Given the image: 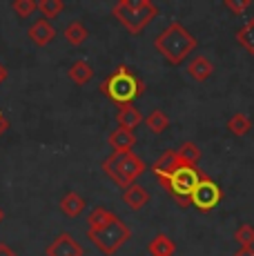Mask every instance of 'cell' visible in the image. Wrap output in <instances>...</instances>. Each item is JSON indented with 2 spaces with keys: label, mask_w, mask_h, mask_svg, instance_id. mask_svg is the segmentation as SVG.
Instances as JSON below:
<instances>
[{
  "label": "cell",
  "mask_w": 254,
  "mask_h": 256,
  "mask_svg": "<svg viewBox=\"0 0 254 256\" xmlns=\"http://www.w3.org/2000/svg\"><path fill=\"white\" fill-rule=\"evenodd\" d=\"M145 85L134 72L127 65L116 67V72H112L105 80L100 82V92L110 98L112 102H116L118 107L132 105L134 98H138L143 94Z\"/></svg>",
  "instance_id": "2"
},
{
  "label": "cell",
  "mask_w": 254,
  "mask_h": 256,
  "mask_svg": "<svg viewBox=\"0 0 254 256\" xmlns=\"http://www.w3.org/2000/svg\"><path fill=\"white\" fill-rule=\"evenodd\" d=\"M112 14L132 36H138L158 16V7L152 0H118L112 7Z\"/></svg>",
  "instance_id": "3"
},
{
  "label": "cell",
  "mask_w": 254,
  "mask_h": 256,
  "mask_svg": "<svg viewBox=\"0 0 254 256\" xmlns=\"http://www.w3.org/2000/svg\"><path fill=\"white\" fill-rule=\"evenodd\" d=\"M148 252L152 256H174L176 252V243L170 238L168 234H156L148 245Z\"/></svg>",
  "instance_id": "19"
},
{
  "label": "cell",
  "mask_w": 254,
  "mask_h": 256,
  "mask_svg": "<svg viewBox=\"0 0 254 256\" xmlns=\"http://www.w3.org/2000/svg\"><path fill=\"white\" fill-rule=\"evenodd\" d=\"M232 256H254V250L252 248H241V250H236Z\"/></svg>",
  "instance_id": "30"
},
{
  "label": "cell",
  "mask_w": 254,
  "mask_h": 256,
  "mask_svg": "<svg viewBox=\"0 0 254 256\" xmlns=\"http://www.w3.org/2000/svg\"><path fill=\"white\" fill-rule=\"evenodd\" d=\"M4 78H7V70H4V67H2V65H0V82H2V80H4Z\"/></svg>",
  "instance_id": "31"
},
{
  "label": "cell",
  "mask_w": 254,
  "mask_h": 256,
  "mask_svg": "<svg viewBox=\"0 0 254 256\" xmlns=\"http://www.w3.org/2000/svg\"><path fill=\"white\" fill-rule=\"evenodd\" d=\"M145 125H148V130L152 132V134H163V132L170 127V118L163 110H154L148 114V118H145Z\"/></svg>",
  "instance_id": "22"
},
{
  "label": "cell",
  "mask_w": 254,
  "mask_h": 256,
  "mask_svg": "<svg viewBox=\"0 0 254 256\" xmlns=\"http://www.w3.org/2000/svg\"><path fill=\"white\" fill-rule=\"evenodd\" d=\"M154 47L170 65H180L196 49V38L178 20H174L154 38Z\"/></svg>",
  "instance_id": "1"
},
{
  "label": "cell",
  "mask_w": 254,
  "mask_h": 256,
  "mask_svg": "<svg viewBox=\"0 0 254 256\" xmlns=\"http://www.w3.org/2000/svg\"><path fill=\"white\" fill-rule=\"evenodd\" d=\"M0 256H18L16 250H12L7 243H0Z\"/></svg>",
  "instance_id": "28"
},
{
  "label": "cell",
  "mask_w": 254,
  "mask_h": 256,
  "mask_svg": "<svg viewBox=\"0 0 254 256\" xmlns=\"http://www.w3.org/2000/svg\"><path fill=\"white\" fill-rule=\"evenodd\" d=\"M2 218H4V212H2V208H0V223H2Z\"/></svg>",
  "instance_id": "32"
},
{
  "label": "cell",
  "mask_w": 254,
  "mask_h": 256,
  "mask_svg": "<svg viewBox=\"0 0 254 256\" xmlns=\"http://www.w3.org/2000/svg\"><path fill=\"white\" fill-rule=\"evenodd\" d=\"M188 74L190 78H194L196 82H205L208 78H212L214 74V62L208 56H194L188 62Z\"/></svg>",
  "instance_id": "11"
},
{
  "label": "cell",
  "mask_w": 254,
  "mask_h": 256,
  "mask_svg": "<svg viewBox=\"0 0 254 256\" xmlns=\"http://www.w3.org/2000/svg\"><path fill=\"white\" fill-rule=\"evenodd\" d=\"M7 130H9V120H7V116L0 112V136H2Z\"/></svg>",
  "instance_id": "29"
},
{
  "label": "cell",
  "mask_w": 254,
  "mask_h": 256,
  "mask_svg": "<svg viewBox=\"0 0 254 256\" xmlns=\"http://www.w3.org/2000/svg\"><path fill=\"white\" fill-rule=\"evenodd\" d=\"M236 42L241 47H246L248 52L254 56V18H250L241 29L236 32Z\"/></svg>",
  "instance_id": "23"
},
{
  "label": "cell",
  "mask_w": 254,
  "mask_h": 256,
  "mask_svg": "<svg viewBox=\"0 0 254 256\" xmlns=\"http://www.w3.org/2000/svg\"><path fill=\"white\" fill-rule=\"evenodd\" d=\"M27 36L36 47H45V45H50L54 38H56V29L52 27L50 20L40 18V20H36L32 27L27 29Z\"/></svg>",
  "instance_id": "10"
},
{
  "label": "cell",
  "mask_w": 254,
  "mask_h": 256,
  "mask_svg": "<svg viewBox=\"0 0 254 256\" xmlns=\"http://www.w3.org/2000/svg\"><path fill=\"white\" fill-rule=\"evenodd\" d=\"M234 240H236L241 248H252L254 245V225H250V223L238 225L236 232H234Z\"/></svg>",
  "instance_id": "25"
},
{
  "label": "cell",
  "mask_w": 254,
  "mask_h": 256,
  "mask_svg": "<svg viewBox=\"0 0 254 256\" xmlns=\"http://www.w3.org/2000/svg\"><path fill=\"white\" fill-rule=\"evenodd\" d=\"M90 234V240L96 245L100 254L105 256H114L120 248L132 238V230L130 225L123 223L120 218H116L114 223H110L107 228L102 230H94V232H87Z\"/></svg>",
  "instance_id": "5"
},
{
  "label": "cell",
  "mask_w": 254,
  "mask_h": 256,
  "mask_svg": "<svg viewBox=\"0 0 254 256\" xmlns=\"http://www.w3.org/2000/svg\"><path fill=\"white\" fill-rule=\"evenodd\" d=\"M62 36H65L67 45H72V47H80L82 42H85L87 38H90V29H87L80 20H74V22H70L65 29H62Z\"/></svg>",
  "instance_id": "18"
},
{
  "label": "cell",
  "mask_w": 254,
  "mask_h": 256,
  "mask_svg": "<svg viewBox=\"0 0 254 256\" xmlns=\"http://www.w3.org/2000/svg\"><path fill=\"white\" fill-rule=\"evenodd\" d=\"M62 9H65V2H62V0H40V2H38V12L42 14L45 20L58 18Z\"/></svg>",
  "instance_id": "24"
},
{
  "label": "cell",
  "mask_w": 254,
  "mask_h": 256,
  "mask_svg": "<svg viewBox=\"0 0 254 256\" xmlns=\"http://www.w3.org/2000/svg\"><path fill=\"white\" fill-rule=\"evenodd\" d=\"M12 9L16 12L18 18H29L38 12V2L36 0H14L12 2Z\"/></svg>",
  "instance_id": "26"
},
{
  "label": "cell",
  "mask_w": 254,
  "mask_h": 256,
  "mask_svg": "<svg viewBox=\"0 0 254 256\" xmlns=\"http://www.w3.org/2000/svg\"><path fill=\"white\" fill-rule=\"evenodd\" d=\"M116 122H118V127H125V130L134 132L136 127L143 122V116H140V112L136 110L134 105H123L116 112Z\"/></svg>",
  "instance_id": "17"
},
{
  "label": "cell",
  "mask_w": 254,
  "mask_h": 256,
  "mask_svg": "<svg viewBox=\"0 0 254 256\" xmlns=\"http://www.w3.org/2000/svg\"><path fill=\"white\" fill-rule=\"evenodd\" d=\"M107 142L112 145L114 152H132L136 145V134L132 130H125V127H116L110 134Z\"/></svg>",
  "instance_id": "12"
},
{
  "label": "cell",
  "mask_w": 254,
  "mask_h": 256,
  "mask_svg": "<svg viewBox=\"0 0 254 256\" xmlns=\"http://www.w3.org/2000/svg\"><path fill=\"white\" fill-rule=\"evenodd\" d=\"M201 176L203 174H198L194 167H180V170L174 172L170 178L160 180V185L174 196V200H178V205L188 208V205L192 203L190 196H192V192L196 190V185L201 183Z\"/></svg>",
  "instance_id": "6"
},
{
  "label": "cell",
  "mask_w": 254,
  "mask_h": 256,
  "mask_svg": "<svg viewBox=\"0 0 254 256\" xmlns=\"http://www.w3.org/2000/svg\"><path fill=\"white\" fill-rule=\"evenodd\" d=\"M58 208H60V212L67 218H76V216H80L82 212H85V200H82V196L76 194V192H67V194L60 196Z\"/></svg>",
  "instance_id": "13"
},
{
  "label": "cell",
  "mask_w": 254,
  "mask_h": 256,
  "mask_svg": "<svg viewBox=\"0 0 254 256\" xmlns=\"http://www.w3.org/2000/svg\"><path fill=\"white\" fill-rule=\"evenodd\" d=\"M67 76H70V80H74L78 87H82L94 78V67L87 60H74L70 65V70H67Z\"/></svg>",
  "instance_id": "16"
},
{
  "label": "cell",
  "mask_w": 254,
  "mask_h": 256,
  "mask_svg": "<svg viewBox=\"0 0 254 256\" xmlns=\"http://www.w3.org/2000/svg\"><path fill=\"white\" fill-rule=\"evenodd\" d=\"M123 200H125L127 208L140 210V208H145V205L150 203V192L145 190L143 185L134 183V185H130V187H125L123 190Z\"/></svg>",
  "instance_id": "14"
},
{
  "label": "cell",
  "mask_w": 254,
  "mask_h": 256,
  "mask_svg": "<svg viewBox=\"0 0 254 256\" xmlns=\"http://www.w3.org/2000/svg\"><path fill=\"white\" fill-rule=\"evenodd\" d=\"M45 254L47 256H82V248L72 234L62 232L52 240V245L47 248Z\"/></svg>",
  "instance_id": "9"
},
{
  "label": "cell",
  "mask_w": 254,
  "mask_h": 256,
  "mask_svg": "<svg viewBox=\"0 0 254 256\" xmlns=\"http://www.w3.org/2000/svg\"><path fill=\"white\" fill-rule=\"evenodd\" d=\"M250 4H252L250 0H241V2H236V0H226V7L230 9V12H234V14H243Z\"/></svg>",
  "instance_id": "27"
},
{
  "label": "cell",
  "mask_w": 254,
  "mask_h": 256,
  "mask_svg": "<svg viewBox=\"0 0 254 256\" xmlns=\"http://www.w3.org/2000/svg\"><path fill=\"white\" fill-rule=\"evenodd\" d=\"M116 218H118V216H116L112 210L94 208L90 214H87V230H90V232H94V230H102V228H107L110 223H114Z\"/></svg>",
  "instance_id": "15"
},
{
  "label": "cell",
  "mask_w": 254,
  "mask_h": 256,
  "mask_svg": "<svg viewBox=\"0 0 254 256\" xmlns=\"http://www.w3.org/2000/svg\"><path fill=\"white\" fill-rule=\"evenodd\" d=\"M176 154H178L180 163H183L185 167H194V170H196L198 160H201V150H198V145H196V142H192V140L180 142Z\"/></svg>",
  "instance_id": "20"
},
{
  "label": "cell",
  "mask_w": 254,
  "mask_h": 256,
  "mask_svg": "<svg viewBox=\"0 0 254 256\" xmlns=\"http://www.w3.org/2000/svg\"><path fill=\"white\" fill-rule=\"evenodd\" d=\"M223 198V192L221 187L214 183L212 178H208V176H201V183L196 185V190L192 192V196H190V200H192L194 208H198L201 212H208V210H214L218 203H221Z\"/></svg>",
  "instance_id": "7"
},
{
  "label": "cell",
  "mask_w": 254,
  "mask_h": 256,
  "mask_svg": "<svg viewBox=\"0 0 254 256\" xmlns=\"http://www.w3.org/2000/svg\"><path fill=\"white\" fill-rule=\"evenodd\" d=\"M180 167H185V165L180 163V158H178L176 150H165L163 154H160L158 158L154 160L152 172L156 174V178H158V183H160V180L170 178V176H172L176 170H180Z\"/></svg>",
  "instance_id": "8"
},
{
  "label": "cell",
  "mask_w": 254,
  "mask_h": 256,
  "mask_svg": "<svg viewBox=\"0 0 254 256\" xmlns=\"http://www.w3.org/2000/svg\"><path fill=\"white\" fill-rule=\"evenodd\" d=\"M145 170H148L145 160L140 158V156H136L134 152H112V154L102 160V172H105L120 190L134 185L136 178H140Z\"/></svg>",
  "instance_id": "4"
},
{
  "label": "cell",
  "mask_w": 254,
  "mask_h": 256,
  "mask_svg": "<svg viewBox=\"0 0 254 256\" xmlns=\"http://www.w3.org/2000/svg\"><path fill=\"white\" fill-rule=\"evenodd\" d=\"M228 130H230V134H234V136H246L248 132L252 130V118L248 114H243V112H236L234 116H230Z\"/></svg>",
  "instance_id": "21"
}]
</instances>
